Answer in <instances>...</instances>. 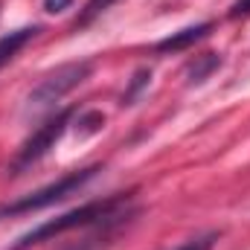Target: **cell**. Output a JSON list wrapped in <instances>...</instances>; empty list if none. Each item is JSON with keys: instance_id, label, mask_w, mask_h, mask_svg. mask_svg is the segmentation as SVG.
<instances>
[{"instance_id": "obj_7", "label": "cell", "mask_w": 250, "mask_h": 250, "mask_svg": "<svg viewBox=\"0 0 250 250\" xmlns=\"http://www.w3.org/2000/svg\"><path fill=\"white\" fill-rule=\"evenodd\" d=\"M218 64H221V59H218L215 53H204V56H198V59L187 67V79L192 82V84H195V82H204Z\"/></svg>"}, {"instance_id": "obj_4", "label": "cell", "mask_w": 250, "mask_h": 250, "mask_svg": "<svg viewBox=\"0 0 250 250\" xmlns=\"http://www.w3.org/2000/svg\"><path fill=\"white\" fill-rule=\"evenodd\" d=\"M73 114H76V108H64L59 111L56 117H50L47 123L41 125L21 148H18V154H15V160H12V175H21L23 169H29V166H35L41 157H47L50 154V148H56V143L62 140V134L67 131V125L73 120Z\"/></svg>"}, {"instance_id": "obj_2", "label": "cell", "mask_w": 250, "mask_h": 250, "mask_svg": "<svg viewBox=\"0 0 250 250\" xmlns=\"http://www.w3.org/2000/svg\"><path fill=\"white\" fill-rule=\"evenodd\" d=\"M96 172H99V166H87V169L67 172L64 178H59V181L50 184V187L38 189V192H32V195H23V198H18V201H12V204H3V207H0V218L53 207V204H59V201H64V198H70L73 192H79L84 184H90V181L96 178Z\"/></svg>"}, {"instance_id": "obj_5", "label": "cell", "mask_w": 250, "mask_h": 250, "mask_svg": "<svg viewBox=\"0 0 250 250\" xmlns=\"http://www.w3.org/2000/svg\"><path fill=\"white\" fill-rule=\"evenodd\" d=\"M209 32H212V23L204 21V23H195V26H187V29H181V32L166 35L163 41L154 44V50H157V53H181V50L195 47V44H198L201 38H207Z\"/></svg>"}, {"instance_id": "obj_11", "label": "cell", "mask_w": 250, "mask_h": 250, "mask_svg": "<svg viewBox=\"0 0 250 250\" xmlns=\"http://www.w3.org/2000/svg\"><path fill=\"white\" fill-rule=\"evenodd\" d=\"M250 15V0H236L230 6V18H248Z\"/></svg>"}, {"instance_id": "obj_12", "label": "cell", "mask_w": 250, "mask_h": 250, "mask_svg": "<svg viewBox=\"0 0 250 250\" xmlns=\"http://www.w3.org/2000/svg\"><path fill=\"white\" fill-rule=\"evenodd\" d=\"M70 3L73 0H44V9L47 12H64V9H70Z\"/></svg>"}, {"instance_id": "obj_8", "label": "cell", "mask_w": 250, "mask_h": 250, "mask_svg": "<svg viewBox=\"0 0 250 250\" xmlns=\"http://www.w3.org/2000/svg\"><path fill=\"white\" fill-rule=\"evenodd\" d=\"M114 3H117V0H87V3H84V9L79 12V18H76V23H73V26L79 29V26H87V23H93V21H96V18L105 12V9H111Z\"/></svg>"}, {"instance_id": "obj_10", "label": "cell", "mask_w": 250, "mask_h": 250, "mask_svg": "<svg viewBox=\"0 0 250 250\" xmlns=\"http://www.w3.org/2000/svg\"><path fill=\"white\" fill-rule=\"evenodd\" d=\"M215 245V233H209V236H201V239H192L187 245H181L178 250H212Z\"/></svg>"}, {"instance_id": "obj_9", "label": "cell", "mask_w": 250, "mask_h": 250, "mask_svg": "<svg viewBox=\"0 0 250 250\" xmlns=\"http://www.w3.org/2000/svg\"><path fill=\"white\" fill-rule=\"evenodd\" d=\"M148 82H151V73H148V70H137V73H134V79H131V84H128V90L123 93V105H131V102H134V96H137Z\"/></svg>"}, {"instance_id": "obj_6", "label": "cell", "mask_w": 250, "mask_h": 250, "mask_svg": "<svg viewBox=\"0 0 250 250\" xmlns=\"http://www.w3.org/2000/svg\"><path fill=\"white\" fill-rule=\"evenodd\" d=\"M38 32H41V26H23V29H15V32L3 35V38H0V67L12 62L15 53H18L23 44H29Z\"/></svg>"}, {"instance_id": "obj_1", "label": "cell", "mask_w": 250, "mask_h": 250, "mask_svg": "<svg viewBox=\"0 0 250 250\" xmlns=\"http://www.w3.org/2000/svg\"><path fill=\"white\" fill-rule=\"evenodd\" d=\"M125 201H128V195H125V198L123 195H114V198L93 201V204H84V207H79V209H70V212L59 215V218H50V221L38 224L35 230L23 233V236H21L9 250H26V248H32V245L50 242V239H56V236L67 233V230L87 227V224H99V221H105V218H120V209H123Z\"/></svg>"}, {"instance_id": "obj_3", "label": "cell", "mask_w": 250, "mask_h": 250, "mask_svg": "<svg viewBox=\"0 0 250 250\" xmlns=\"http://www.w3.org/2000/svg\"><path fill=\"white\" fill-rule=\"evenodd\" d=\"M90 70H93V64L90 62H70V64L56 67L53 73H47V76L38 82V87L29 93V99H26L29 111L53 108L59 99H64L73 87H79V84L90 76Z\"/></svg>"}]
</instances>
